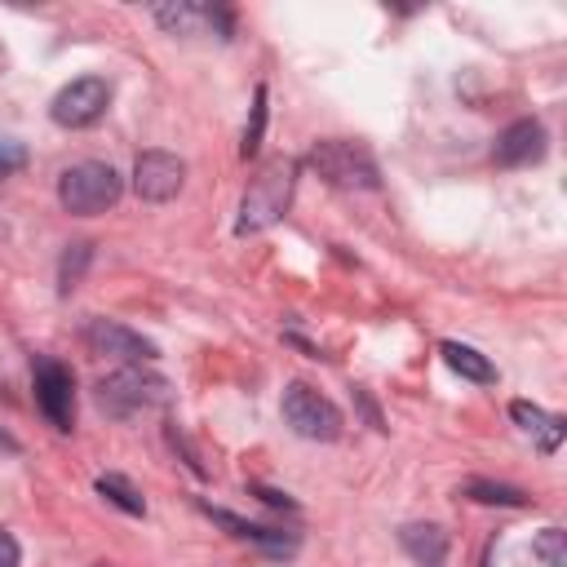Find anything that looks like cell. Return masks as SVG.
<instances>
[{
	"label": "cell",
	"mask_w": 567,
	"mask_h": 567,
	"mask_svg": "<svg viewBox=\"0 0 567 567\" xmlns=\"http://www.w3.org/2000/svg\"><path fill=\"white\" fill-rule=\"evenodd\" d=\"M292 190H297V159H288V155L266 159V164L257 168V177L248 182L244 199H239V221H235V230H239V235H257V230L275 226V221L288 213Z\"/></svg>",
	"instance_id": "6da1fadb"
},
{
	"label": "cell",
	"mask_w": 567,
	"mask_h": 567,
	"mask_svg": "<svg viewBox=\"0 0 567 567\" xmlns=\"http://www.w3.org/2000/svg\"><path fill=\"white\" fill-rule=\"evenodd\" d=\"M120 190H124L120 173L111 164H102V159H80V164H71L58 177V204L71 217H97V213H106L120 199Z\"/></svg>",
	"instance_id": "7a4b0ae2"
},
{
	"label": "cell",
	"mask_w": 567,
	"mask_h": 567,
	"mask_svg": "<svg viewBox=\"0 0 567 567\" xmlns=\"http://www.w3.org/2000/svg\"><path fill=\"white\" fill-rule=\"evenodd\" d=\"M164 399H168V381L159 372L137 368V363H128V368H120V372L97 381V408L106 416H120V421H128V416H137L146 408H159Z\"/></svg>",
	"instance_id": "3957f363"
},
{
	"label": "cell",
	"mask_w": 567,
	"mask_h": 567,
	"mask_svg": "<svg viewBox=\"0 0 567 567\" xmlns=\"http://www.w3.org/2000/svg\"><path fill=\"white\" fill-rule=\"evenodd\" d=\"M306 164L332 182V186H346V190H372L377 186V164L372 155L359 146V142H346V137H328V142H315Z\"/></svg>",
	"instance_id": "277c9868"
},
{
	"label": "cell",
	"mask_w": 567,
	"mask_h": 567,
	"mask_svg": "<svg viewBox=\"0 0 567 567\" xmlns=\"http://www.w3.org/2000/svg\"><path fill=\"white\" fill-rule=\"evenodd\" d=\"M284 421L301 434V439H315V443H332V439H341V408L328 399V394H319L315 385H306V381H292L288 390H284Z\"/></svg>",
	"instance_id": "5b68a950"
},
{
	"label": "cell",
	"mask_w": 567,
	"mask_h": 567,
	"mask_svg": "<svg viewBox=\"0 0 567 567\" xmlns=\"http://www.w3.org/2000/svg\"><path fill=\"white\" fill-rule=\"evenodd\" d=\"M31 381H35V408L44 412V421L53 430L66 434L75 425V377H71V368L49 359V354H40L31 363Z\"/></svg>",
	"instance_id": "8992f818"
},
{
	"label": "cell",
	"mask_w": 567,
	"mask_h": 567,
	"mask_svg": "<svg viewBox=\"0 0 567 567\" xmlns=\"http://www.w3.org/2000/svg\"><path fill=\"white\" fill-rule=\"evenodd\" d=\"M106 102H111V84L102 75H80V80L58 89L49 115L62 128H89V124H97L106 115Z\"/></svg>",
	"instance_id": "52a82bcc"
},
{
	"label": "cell",
	"mask_w": 567,
	"mask_h": 567,
	"mask_svg": "<svg viewBox=\"0 0 567 567\" xmlns=\"http://www.w3.org/2000/svg\"><path fill=\"white\" fill-rule=\"evenodd\" d=\"M186 182V164L168 151H142L133 164V190L146 204H168Z\"/></svg>",
	"instance_id": "ba28073f"
},
{
	"label": "cell",
	"mask_w": 567,
	"mask_h": 567,
	"mask_svg": "<svg viewBox=\"0 0 567 567\" xmlns=\"http://www.w3.org/2000/svg\"><path fill=\"white\" fill-rule=\"evenodd\" d=\"M84 346L93 354H111V359H124V363H151L159 354L155 341H146L142 332H133L115 319H89L84 323Z\"/></svg>",
	"instance_id": "9c48e42d"
},
{
	"label": "cell",
	"mask_w": 567,
	"mask_h": 567,
	"mask_svg": "<svg viewBox=\"0 0 567 567\" xmlns=\"http://www.w3.org/2000/svg\"><path fill=\"white\" fill-rule=\"evenodd\" d=\"M549 151V133L540 120H514L509 128H501L496 146H492V159L501 168H523V164H540Z\"/></svg>",
	"instance_id": "30bf717a"
},
{
	"label": "cell",
	"mask_w": 567,
	"mask_h": 567,
	"mask_svg": "<svg viewBox=\"0 0 567 567\" xmlns=\"http://www.w3.org/2000/svg\"><path fill=\"white\" fill-rule=\"evenodd\" d=\"M204 514H208L217 527H226L235 540L261 545L266 554H292V549H297L292 536H284V532H275V527H261V523H248V518H239V514H230V509H213V505H204Z\"/></svg>",
	"instance_id": "8fae6325"
},
{
	"label": "cell",
	"mask_w": 567,
	"mask_h": 567,
	"mask_svg": "<svg viewBox=\"0 0 567 567\" xmlns=\"http://www.w3.org/2000/svg\"><path fill=\"white\" fill-rule=\"evenodd\" d=\"M399 545L408 549V558L416 567H443V558H447V532L439 523H408L399 532Z\"/></svg>",
	"instance_id": "7c38bea8"
},
{
	"label": "cell",
	"mask_w": 567,
	"mask_h": 567,
	"mask_svg": "<svg viewBox=\"0 0 567 567\" xmlns=\"http://www.w3.org/2000/svg\"><path fill=\"white\" fill-rule=\"evenodd\" d=\"M509 416L536 439L540 452H558V443H563V416H549L545 408H536V403H527V399H514V403H509Z\"/></svg>",
	"instance_id": "4fadbf2b"
},
{
	"label": "cell",
	"mask_w": 567,
	"mask_h": 567,
	"mask_svg": "<svg viewBox=\"0 0 567 567\" xmlns=\"http://www.w3.org/2000/svg\"><path fill=\"white\" fill-rule=\"evenodd\" d=\"M439 350H443L447 368H452V372H461L465 381H478V385H492V381H496V368H492V359H487V354H478L474 346H461V341H443Z\"/></svg>",
	"instance_id": "5bb4252c"
},
{
	"label": "cell",
	"mask_w": 567,
	"mask_h": 567,
	"mask_svg": "<svg viewBox=\"0 0 567 567\" xmlns=\"http://www.w3.org/2000/svg\"><path fill=\"white\" fill-rule=\"evenodd\" d=\"M461 492H465L470 501H478V505H509V509L527 505V492H523V487H509V483H492V478H470Z\"/></svg>",
	"instance_id": "9a60e30c"
},
{
	"label": "cell",
	"mask_w": 567,
	"mask_h": 567,
	"mask_svg": "<svg viewBox=\"0 0 567 567\" xmlns=\"http://www.w3.org/2000/svg\"><path fill=\"white\" fill-rule=\"evenodd\" d=\"M97 492L111 501V505H120L124 514H146V501H142V492L124 478V474H102L97 478Z\"/></svg>",
	"instance_id": "2e32d148"
},
{
	"label": "cell",
	"mask_w": 567,
	"mask_h": 567,
	"mask_svg": "<svg viewBox=\"0 0 567 567\" xmlns=\"http://www.w3.org/2000/svg\"><path fill=\"white\" fill-rule=\"evenodd\" d=\"M89 257H93V244H71V248L62 252V261H58V288H62V292H71V288L80 284Z\"/></svg>",
	"instance_id": "e0dca14e"
},
{
	"label": "cell",
	"mask_w": 567,
	"mask_h": 567,
	"mask_svg": "<svg viewBox=\"0 0 567 567\" xmlns=\"http://www.w3.org/2000/svg\"><path fill=\"white\" fill-rule=\"evenodd\" d=\"M563 527H545L536 540H532V554L545 563V567H567V549H563Z\"/></svg>",
	"instance_id": "ac0fdd59"
},
{
	"label": "cell",
	"mask_w": 567,
	"mask_h": 567,
	"mask_svg": "<svg viewBox=\"0 0 567 567\" xmlns=\"http://www.w3.org/2000/svg\"><path fill=\"white\" fill-rule=\"evenodd\" d=\"M261 128H266V84H257V93H252V120H248V128H244V146H239L244 159L257 155V146H261Z\"/></svg>",
	"instance_id": "d6986e66"
},
{
	"label": "cell",
	"mask_w": 567,
	"mask_h": 567,
	"mask_svg": "<svg viewBox=\"0 0 567 567\" xmlns=\"http://www.w3.org/2000/svg\"><path fill=\"white\" fill-rule=\"evenodd\" d=\"M22 164H27V146H22V142L0 137V177H13Z\"/></svg>",
	"instance_id": "ffe728a7"
},
{
	"label": "cell",
	"mask_w": 567,
	"mask_h": 567,
	"mask_svg": "<svg viewBox=\"0 0 567 567\" xmlns=\"http://www.w3.org/2000/svg\"><path fill=\"white\" fill-rule=\"evenodd\" d=\"M22 563V549H18V540L0 527V567H18Z\"/></svg>",
	"instance_id": "44dd1931"
},
{
	"label": "cell",
	"mask_w": 567,
	"mask_h": 567,
	"mask_svg": "<svg viewBox=\"0 0 567 567\" xmlns=\"http://www.w3.org/2000/svg\"><path fill=\"white\" fill-rule=\"evenodd\" d=\"M257 496H261L266 505H275V509H292V501H288L284 492H270V487H257Z\"/></svg>",
	"instance_id": "7402d4cb"
},
{
	"label": "cell",
	"mask_w": 567,
	"mask_h": 567,
	"mask_svg": "<svg viewBox=\"0 0 567 567\" xmlns=\"http://www.w3.org/2000/svg\"><path fill=\"white\" fill-rule=\"evenodd\" d=\"M0 447H9V452H18V443H13V439H9L4 430H0Z\"/></svg>",
	"instance_id": "603a6c76"
},
{
	"label": "cell",
	"mask_w": 567,
	"mask_h": 567,
	"mask_svg": "<svg viewBox=\"0 0 567 567\" xmlns=\"http://www.w3.org/2000/svg\"><path fill=\"white\" fill-rule=\"evenodd\" d=\"M97 567H111V563H97Z\"/></svg>",
	"instance_id": "cb8c5ba5"
}]
</instances>
